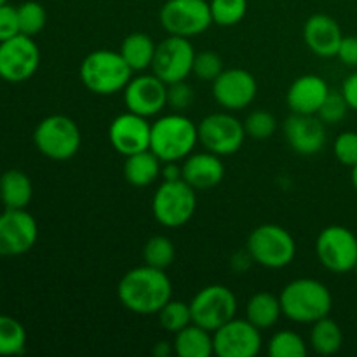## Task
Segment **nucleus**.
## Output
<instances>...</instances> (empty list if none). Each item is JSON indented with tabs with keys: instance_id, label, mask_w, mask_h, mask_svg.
Returning <instances> with one entry per match:
<instances>
[{
	"instance_id": "1",
	"label": "nucleus",
	"mask_w": 357,
	"mask_h": 357,
	"mask_svg": "<svg viewBox=\"0 0 357 357\" xmlns=\"http://www.w3.org/2000/svg\"><path fill=\"white\" fill-rule=\"evenodd\" d=\"M173 295V286L164 271L150 265L136 267L124 274L117 286V296L128 310L142 316L157 314Z\"/></svg>"
},
{
	"instance_id": "2",
	"label": "nucleus",
	"mask_w": 357,
	"mask_h": 357,
	"mask_svg": "<svg viewBox=\"0 0 357 357\" xmlns=\"http://www.w3.org/2000/svg\"><path fill=\"white\" fill-rule=\"evenodd\" d=\"M282 316L300 324H314L328 317L333 307V296L323 282L316 279H296L281 291Z\"/></svg>"
},
{
	"instance_id": "3",
	"label": "nucleus",
	"mask_w": 357,
	"mask_h": 357,
	"mask_svg": "<svg viewBox=\"0 0 357 357\" xmlns=\"http://www.w3.org/2000/svg\"><path fill=\"white\" fill-rule=\"evenodd\" d=\"M199 142L197 126L181 114L164 115L152 124L150 150L162 162H178L190 155Z\"/></svg>"
},
{
	"instance_id": "4",
	"label": "nucleus",
	"mask_w": 357,
	"mask_h": 357,
	"mask_svg": "<svg viewBox=\"0 0 357 357\" xmlns=\"http://www.w3.org/2000/svg\"><path fill=\"white\" fill-rule=\"evenodd\" d=\"M132 79L131 66L121 52L100 49L84 58L80 65V80L94 94L108 96L124 89Z\"/></svg>"
},
{
	"instance_id": "5",
	"label": "nucleus",
	"mask_w": 357,
	"mask_h": 357,
	"mask_svg": "<svg viewBox=\"0 0 357 357\" xmlns=\"http://www.w3.org/2000/svg\"><path fill=\"white\" fill-rule=\"evenodd\" d=\"M38 152L52 160H68L79 152L82 136L75 122L66 115H49L42 119L33 132Z\"/></svg>"
},
{
	"instance_id": "6",
	"label": "nucleus",
	"mask_w": 357,
	"mask_h": 357,
	"mask_svg": "<svg viewBox=\"0 0 357 357\" xmlns=\"http://www.w3.org/2000/svg\"><path fill=\"white\" fill-rule=\"evenodd\" d=\"M248 255L258 265L267 268H282L293 261L296 244L291 234L279 225H260L248 237Z\"/></svg>"
},
{
	"instance_id": "7",
	"label": "nucleus",
	"mask_w": 357,
	"mask_h": 357,
	"mask_svg": "<svg viewBox=\"0 0 357 357\" xmlns=\"http://www.w3.org/2000/svg\"><path fill=\"white\" fill-rule=\"evenodd\" d=\"M197 206L195 190L181 180L164 181L152 199V213L157 222L167 229H176L190 222Z\"/></svg>"
},
{
	"instance_id": "8",
	"label": "nucleus",
	"mask_w": 357,
	"mask_h": 357,
	"mask_svg": "<svg viewBox=\"0 0 357 357\" xmlns=\"http://www.w3.org/2000/svg\"><path fill=\"white\" fill-rule=\"evenodd\" d=\"M192 323L215 333L236 317L237 298L227 286L211 284L202 288L190 302Z\"/></svg>"
},
{
	"instance_id": "9",
	"label": "nucleus",
	"mask_w": 357,
	"mask_h": 357,
	"mask_svg": "<svg viewBox=\"0 0 357 357\" xmlns=\"http://www.w3.org/2000/svg\"><path fill=\"white\" fill-rule=\"evenodd\" d=\"M159 20L167 33L187 38L202 33L213 24L211 7L206 0H167Z\"/></svg>"
},
{
	"instance_id": "10",
	"label": "nucleus",
	"mask_w": 357,
	"mask_h": 357,
	"mask_svg": "<svg viewBox=\"0 0 357 357\" xmlns=\"http://www.w3.org/2000/svg\"><path fill=\"white\" fill-rule=\"evenodd\" d=\"M316 253L321 264L335 274L357 268V237L342 225L326 227L317 236Z\"/></svg>"
},
{
	"instance_id": "11",
	"label": "nucleus",
	"mask_w": 357,
	"mask_h": 357,
	"mask_svg": "<svg viewBox=\"0 0 357 357\" xmlns=\"http://www.w3.org/2000/svg\"><path fill=\"white\" fill-rule=\"evenodd\" d=\"M40 65V49L28 35L0 42V79L20 84L31 79Z\"/></svg>"
},
{
	"instance_id": "12",
	"label": "nucleus",
	"mask_w": 357,
	"mask_h": 357,
	"mask_svg": "<svg viewBox=\"0 0 357 357\" xmlns=\"http://www.w3.org/2000/svg\"><path fill=\"white\" fill-rule=\"evenodd\" d=\"M199 142L216 155H232L243 146L246 131L243 122L230 114H211L197 126Z\"/></svg>"
},
{
	"instance_id": "13",
	"label": "nucleus",
	"mask_w": 357,
	"mask_h": 357,
	"mask_svg": "<svg viewBox=\"0 0 357 357\" xmlns=\"http://www.w3.org/2000/svg\"><path fill=\"white\" fill-rule=\"evenodd\" d=\"M194 58L195 52L190 40L187 37L171 35L157 45L152 70L166 84L180 82L192 73Z\"/></svg>"
},
{
	"instance_id": "14",
	"label": "nucleus",
	"mask_w": 357,
	"mask_h": 357,
	"mask_svg": "<svg viewBox=\"0 0 357 357\" xmlns=\"http://www.w3.org/2000/svg\"><path fill=\"white\" fill-rule=\"evenodd\" d=\"M38 239V225L26 209H6L0 215V257L28 253Z\"/></svg>"
},
{
	"instance_id": "15",
	"label": "nucleus",
	"mask_w": 357,
	"mask_h": 357,
	"mask_svg": "<svg viewBox=\"0 0 357 357\" xmlns=\"http://www.w3.org/2000/svg\"><path fill=\"white\" fill-rule=\"evenodd\" d=\"M218 357H255L261 351V333L248 319H230L213 333Z\"/></svg>"
},
{
	"instance_id": "16",
	"label": "nucleus",
	"mask_w": 357,
	"mask_h": 357,
	"mask_svg": "<svg viewBox=\"0 0 357 357\" xmlns=\"http://www.w3.org/2000/svg\"><path fill=\"white\" fill-rule=\"evenodd\" d=\"M124 101L129 112L146 119L153 117L167 105V84L155 73L135 77L124 87Z\"/></svg>"
},
{
	"instance_id": "17",
	"label": "nucleus",
	"mask_w": 357,
	"mask_h": 357,
	"mask_svg": "<svg viewBox=\"0 0 357 357\" xmlns=\"http://www.w3.org/2000/svg\"><path fill=\"white\" fill-rule=\"evenodd\" d=\"M150 135H152V124L146 121V117L129 110L117 115L108 129L112 146L126 157L149 150Z\"/></svg>"
},
{
	"instance_id": "18",
	"label": "nucleus",
	"mask_w": 357,
	"mask_h": 357,
	"mask_svg": "<svg viewBox=\"0 0 357 357\" xmlns=\"http://www.w3.org/2000/svg\"><path fill=\"white\" fill-rule=\"evenodd\" d=\"M257 80L248 70H223L213 80V96L227 110H243L257 96Z\"/></svg>"
},
{
	"instance_id": "19",
	"label": "nucleus",
	"mask_w": 357,
	"mask_h": 357,
	"mask_svg": "<svg viewBox=\"0 0 357 357\" xmlns=\"http://www.w3.org/2000/svg\"><path fill=\"white\" fill-rule=\"evenodd\" d=\"M284 136L300 155H314L326 145V128L317 115H289L284 121Z\"/></svg>"
},
{
	"instance_id": "20",
	"label": "nucleus",
	"mask_w": 357,
	"mask_h": 357,
	"mask_svg": "<svg viewBox=\"0 0 357 357\" xmlns=\"http://www.w3.org/2000/svg\"><path fill=\"white\" fill-rule=\"evenodd\" d=\"M303 38L310 51L321 58L337 56L342 44V28L337 21L328 14H314L307 20L303 26Z\"/></svg>"
},
{
	"instance_id": "21",
	"label": "nucleus",
	"mask_w": 357,
	"mask_h": 357,
	"mask_svg": "<svg viewBox=\"0 0 357 357\" xmlns=\"http://www.w3.org/2000/svg\"><path fill=\"white\" fill-rule=\"evenodd\" d=\"M330 94L326 80L319 75H302L289 86L286 94V103L293 114L317 115L321 105L324 103L326 96Z\"/></svg>"
},
{
	"instance_id": "22",
	"label": "nucleus",
	"mask_w": 357,
	"mask_h": 357,
	"mask_svg": "<svg viewBox=\"0 0 357 357\" xmlns=\"http://www.w3.org/2000/svg\"><path fill=\"white\" fill-rule=\"evenodd\" d=\"M225 167L220 155L213 152H201L187 157L181 166V178L194 190H209L223 180Z\"/></svg>"
},
{
	"instance_id": "23",
	"label": "nucleus",
	"mask_w": 357,
	"mask_h": 357,
	"mask_svg": "<svg viewBox=\"0 0 357 357\" xmlns=\"http://www.w3.org/2000/svg\"><path fill=\"white\" fill-rule=\"evenodd\" d=\"M33 197L30 176L20 169H9L0 176V201L6 209H26Z\"/></svg>"
},
{
	"instance_id": "24",
	"label": "nucleus",
	"mask_w": 357,
	"mask_h": 357,
	"mask_svg": "<svg viewBox=\"0 0 357 357\" xmlns=\"http://www.w3.org/2000/svg\"><path fill=\"white\" fill-rule=\"evenodd\" d=\"M173 352L180 357H209L215 354L211 331L194 323L188 324L174 337Z\"/></svg>"
},
{
	"instance_id": "25",
	"label": "nucleus",
	"mask_w": 357,
	"mask_h": 357,
	"mask_svg": "<svg viewBox=\"0 0 357 357\" xmlns=\"http://www.w3.org/2000/svg\"><path fill=\"white\" fill-rule=\"evenodd\" d=\"M160 162L162 160L152 152V150H143V152L132 153L126 157L124 162V176L132 187H146L153 183L160 174Z\"/></svg>"
},
{
	"instance_id": "26",
	"label": "nucleus",
	"mask_w": 357,
	"mask_h": 357,
	"mask_svg": "<svg viewBox=\"0 0 357 357\" xmlns=\"http://www.w3.org/2000/svg\"><path fill=\"white\" fill-rule=\"evenodd\" d=\"M281 316V300L275 295H272V293H257V295L251 296L246 305V319L260 331L274 326Z\"/></svg>"
},
{
	"instance_id": "27",
	"label": "nucleus",
	"mask_w": 357,
	"mask_h": 357,
	"mask_svg": "<svg viewBox=\"0 0 357 357\" xmlns=\"http://www.w3.org/2000/svg\"><path fill=\"white\" fill-rule=\"evenodd\" d=\"M157 45L153 44L152 38L142 31H135V33L128 35L121 45V54L126 59L132 72H143V70L150 68L155 56Z\"/></svg>"
},
{
	"instance_id": "28",
	"label": "nucleus",
	"mask_w": 357,
	"mask_h": 357,
	"mask_svg": "<svg viewBox=\"0 0 357 357\" xmlns=\"http://www.w3.org/2000/svg\"><path fill=\"white\" fill-rule=\"evenodd\" d=\"M342 344H344V333H342L340 326H338L333 319L323 317V319L316 321V323L312 324L310 345H312V349L317 354H337V352L340 351Z\"/></svg>"
},
{
	"instance_id": "29",
	"label": "nucleus",
	"mask_w": 357,
	"mask_h": 357,
	"mask_svg": "<svg viewBox=\"0 0 357 357\" xmlns=\"http://www.w3.org/2000/svg\"><path fill=\"white\" fill-rule=\"evenodd\" d=\"M26 347V330L14 317L0 314V356L23 354Z\"/></svg>"
},
{
	"instance_id": "30",
	"label": "nucleus",
	"mask_w": 357,
	"mask_h": 357,
	"mask_svg": "<svg viewBox=\"0 0 357 357\" xmlns=\"http://www.w3.org/2000/svg\"><path fill=\"white\" fill-rule=\"evenodd\" d=\"M176 251H174V244L171 239L164 236H155L152 239L146 241L145 248H143V260L150 267L160 268L166 271L171 264L174 261Z\"/></svg>"
},
{
	"instance_id": "31",
	"label": "nucleus",
	"mask_w": 357,
	"mask_h": 357,
	"mask_svg": "<svg viewBox=\"0 0 357 357\" xmlns=\"http://www.w3.org/2000/svg\"><path fill=\"white\" fill-rule=\"evenodd\" d=\"M271 357H305L307 345L303 338L295 331H278L268 342Z\"/></svg>"
},
{
	"instance_id": "32",
	"label": "nucleus",
	"mask_w": 357,
	"mask_h": 357,
	"mask_svg": "<svg viewBox=\"0 0 357 357\" xmlns=\"http://www.w3.org/2000/svg\"><path fill=\"white\" fill-rule=\"evenodd\" d=\"M213 23L220 26H234L241 23L248 13V0H211Z\"/></svg>"
},
{
	"instance_id": "33",
	"label": "nucleus",
	"mask_w": 357,
	"mask_h": 357,
	"mask_svg": "<svg viewBox=\"0 0 357 357\" xmlns=\"http://www.w3.org/2000/svg\"><path fill=\"white\" fill-rule=\"evenodd\" d=\"M159 323L169 333L176 335L188 324H192V312H190V303L183 302H174L169 300L162 309L159 310Z\"/></svg>"
},
{
	"instance_id": "34",
	"label": "nucleus",
	"mask_w": 357,
	"mask_h": 357,
	"mask_svg": "<svg viewBox=\"0 0 357 357\" xmlns=\"http://www.w3.org/2000/svg\"><path fill=\"white\" fill-rule=\"evenodd\" d=\"M17 20H20V31L28 37L40 33L47 23V14L42 3L35 0H28L17 7Z\"/></svg>"
},
{
	"instance_id": "35",
	"label": "nucleus",
	"mask_w": 357,
	"mask_h": 357,
	"mask_svg": "<svg viewBox=\"0 0 357 357\" xmlns=\"http://www.w3.org/2000/svg\"><path fill=\"white\" fill-rule=\"evenodd\" d=\"M278 129V121L267 110H255L244 121V131L255 139H268Z\"/></svg>"
},
{
	"instance_id": "36",
	"label": "nucleus",
	"mask_w": 357,
	"mask_h": 357,
	"mask_svg": "<svg viewBox=\"0 0 357 357\" xmlns=\"http://www.w3.org/2000/svg\"><path fill=\"white\" fill-rule=\"evenodd\" d=\"M349 105L345 101L344 94L335 93L330 91V94L326 96L324 103L321 105L319 112H317V117L324 122V124H338L340 121H344V117L347 115Z\"/></svg>"
},
{
	"instance_id": "37",
	"label": "nucleus",
	"mask_w": 357,
	"mask_h": 357,
	"mask_svg": "<svg viewBox=\"0 0 357 357\" xmlns=\"http://www.w3.org/2000/svg\"><path fill=\"white\" fill-rule=\"evenodd\" d=\"M192 72L201 80H215L223 72V61L215 51L197 52L194 58V68Z\"/></svg>"
},
{
	"instance_id": "38",
	"label": "nucleus",
	"mask_w": 357,
	"mask_h": 357,
	"mask_svg": "<svg viewBox=\"0 0 357 357\" xmlns=\"http://www.w3.org/2000/svg\"><path fill=\"white\" fill-rule=\"evenodd\" d=\"M335 157L344 166L354 167L357 164V132L345 131L338 135L333 145Z\"/></svg>"
},
{
	"instance_id": "39",
	"label": "nucleus",
	"mask_w": 357,
	"mask_h": 357,
	"mask_svg": "<svg viewBox=\"0 0 357 357\" xmlns=\"http://www.w3.org/2000/svg\"><path fill=\"white\" fill-rule=\"evenodd\" d=\"M192 101H194V91H192V87L185 80L167 84V105L173 110H187L192 105Z\"/></svg>"
},
{
	"instance_id": "40",
	"label": "nucleus",
	"mask_w": 357,
	"mask_h": 357,
	"mask_svg": "<svg viewBox=\"0 0 357 357\" xmlns=\"http://www.w3.org/2000/svg\"><path fill=\"white\" fill-rule=\"evenodd\" d=\"M20 20H17V7L10 3L0 6V42L20 35Z\"/></svg>"
},
{
	"instance_id": "41",
	"label": "nucleus",
	"mask_w": 357,
	"mask_h": 357,
	"mask_svg": "<svg viewBox=\"0 0 357 357\" xmlns=\"http://www.w3.org/2000/svg\"><path fill=\"white\" fill-rule=\"evenodd\" d=\"M337 58L345 66H357V37H344L338 47Z\"/></svg>"
},
{
	"instance_id": "42",
	"label": "nucleus",
	"mask_w": 357,
	"mask_h": 357,
	"mask_svg": "<svg viewBox=\"0 0 357 357\" xmlns=\"http://www.w3.org/2000/svg\"><path fill=\"white\" fill-rule=\"evenodd\" d=\"M342 94H344L349 108H352V110L357 112V72L351 73V75L344 80V86H342Z\"/></svg>"
},
{
	"instance_id": "43",
	"label": "nucleus",
	"mask_w": 357,
	"mask_h": 357,
	"mask_svg": "<svg viewBox=\"0 0 357 357\" xmlns=\"http://www.w3.org/2000/svg\"><path fill=\"white\" fill-rule=\"evenodd\" d=\"M160 173H162L164 181L181 180V167L176 162H166V166L160 169Z\"/></svg>"
},
{
	"instance_id": "44",
	"label": "nucleus",
	"mask_w": 357,
	"mask_h": 357,
	"mask_svg": "<svg viewBox=\"0 0 357 357\" xmlns=\"http://www.w3.org/2000/svg\"><path fill=\"white\" fill-rule=\"evenodd\" d=\"M169 352H171V349H169V345H166V342H159V345L153 349V354L159 356V357H166Z\"/></svg>"
},
{
	"instance_id": "45",
	"label": "nucleus",
	"mask_w": 357,
	"mask_h": 357,
	"mask_svg": "<svg viewBox=\"0 0 357 357\" xmlns=\"http://www.w3.org/2000/svg\"><path fill=\"white\" fill-rule=\"evenodd\" d=\"M352 185H354V188L357 190V164L352 167Z\"/></svg>"
},
{
	"instance_id": "46",
	"label": "nucleus",
	"mask_w": 357,
	"mask_h": 357,
	"mask_svg": "<svg viewBox=\"0 0 357 357\" xmlns=\"http://www.w3.org/2000/svg\"><path fill=\"white\" fill-rule=\"evenodd\" d=\"M7 2V0H0V6H2V3H6Z\"/></svg>"
}]
</instances>
